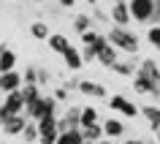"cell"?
<instances>
[{"label": "cell", "instance_id": "cell-22", "mask_svg": "<svg viewBox=\"0 0 160 144\" xmlns=\"http://www.w3.org/2000/svg\"><path fill=\"white\" fill-rule=\"evenodd\" d=\"M38 131H41V136L57 131V117H54V114H43V117L38 120Z\"/></svg>", "mask_w": 160, "mask_h": 144}, {"label": "cell", "instance_id": "cell-24", "mask_svg": "<svg viewBox=\"0 0 160 144\" xmlns=\"http://www.w3.org/2000/svg\"><path fill=\"white\" fill-rule=\"evenodd\" d=\"M22 139H25L27 144H33V141H38L41 139V131H38V122H27V128H25V133H22Z\"/></svg>", "mask_w": 160, "mask_h": 144}, {"label": "cell", "instance_id": "cell-42", "mask_svg": "<svg viewBox=\"0 0 160 144\" xmlns=\"http://www.w3.org/2000/svg\"><path fill=\"white\" fill-rule=\"evenodd\" d=\"M0 144H6V141H0Z\"/></svg>", "mask_w": 160, "mask_h": 144}, {"label": "cell", "instance_id": "cell-3", "mask_svg": "<svg viewBox=\"0 0 160 144\" xmlns=\"http://www.w3.org/2000/svg\"><path fill=\"white\" fill-rule=\"evenodd\" d=\"M133 90L141 93V95H155V98H160V85H155L141 68L136 71V76H133Z\"/></svg>", "mask_w": 160, "mask_h": 144}, {"label": "cell", "instance_id": "cell-27", "mask_svg": "<svg viewBox=\"0 0 160 144\" xmlns=\"http://www.w3.org/2000/svg\"><path fill=\"white\" fill-rule=\"evenodd\" d=\"M82 57H84V63H92V60H98V49L95 46H82Z\"/></svg>", "mask_w": 160, "mask_h": 144}, {"label": "cell", "instance_id": "cell-34", "mask_svg": "<svg viewBox=\"0 0 160 144\" xmlns=\"http://www.w3.org/2000/svg\"><path fill=\"white\" fill-rule=\"evenodd\" d=\"M57 3L62 6V8H73V3H76V0H57Z\"/></svg>", "mask_w": 160, "mask_h": 144}, {"label": "cell", "instance_id": "cell-4", "mask_svg": "<svg viewBox=\"0 0 160 144\" xmlns=\"http://www.w3.org/2000/svg\"><path fill=\"white\" fill-rule=\"evenodd\" d=\"M130 6V14H133L136 22H149L152 11H155V0H128Z\"/></svg>", "mask_w": 160, "mask_h": 144}, {"label": "cell", "instance_id": "cell-36", "mask_svg": "<svg viewBox=\"0 0 160 144\" xmlns=\"http://www.w3.org/2000/svg\"><path fill=\"white\" fill-rule=\"evenodd\" d=\"M98 144H114V139H103V141H98Z\"/></svg>", "mask_w": 160, "mask_h": 144}, {"label": "cell", "instance_id": "cell-35", "mask_svg": "<svg viewBox=\"0 0 160 144\" xmlns=\"http://www.w3.org/2000/svg\"><path fill=\"white\" fill-rule=\"evenodd\" d=\"M122 144H147V141H141V139H128V141H122Z\"/></svg>", "mask_w": 160, "mask_h": 144}, {"label": "cell", "instance_id": "cell-9", "mask_svg": "<svg viewBox=\"0 0 160 144\" xmlns=\"http://www.w3.org/2000/svg\"><path fill=\"white\" fill-rule=\"evenodd\" d=\"M138 65H141V63H136V57H130V60H122V57H119L117 63L111 65V71H114V74H119V76H136Z\"/></svg>", "mask_w": 160, "mask_h": 144}, {"label": "cell", "instance_id": "cell-17", "mask_svg": "<svg viewBox=\"0 0 160 144\" xmlns=\"http://www.w3.org/2000/svg\"><path fill=\"white\" fill-rule=\"evenodd\" d=\"M22 98H25L27 106L38 103V101L43 98V95H41V87H38V85H25V87H22Z\"/></svg>", "mask_w": 160, "mask_h": 144}, {"label": "cell", "instance_id": "cell-40", "mask_svg": "<svg viewBox=\"0 0 160 144\" xmlns=\"http://www.w3.org/2000/svg\"><path fill=\"white\" fill-rule=\"evenodd\" d=\"M84 144H95V141H84Z\"/></svg>", "mask_w": 160, "mask_h": 144}, {"label": "cell", "instance_id": "cell-13", "mask_svg": "<svg viewBox=\"0 0 160 144\" xmlns=\"http://www.w3.org/2000/svg\"><path fill=\"white\" fill-rule=\"evenodd\" d=\"M141 114L147 117V122H149V128H152V133H158L160 131V106H144L141 109Z\"/></svg>", "mask_w": 160, "mask_h": 144}, {"label": "cell", "instance_id": "cell-10", "mask_svg": "<svg viewBox=\"0 0 160 144\" xmlns=\"http://www.w3.org/2000/svg\"><path fill=\"white\" fill-rule=\"evenodd\" d=\"M103 133H106V139H119V136L125 133V122H119L117 117L103 120Z\"/></svg>", "mask_w": 160, "mask_h": 144}, {"label": "cell", "instance_id": "cell-38", "mask_svg": "<svg viewBox=\"0 0 160 144\" xmlns=\"http://www.w3.org/2000/svg\"><path fill=\"white\" fill-rule=\"evenodd\" d=\"M155 136H158V144H160V131H158V133H155Z\"/></svg>", "mask_w": 160, "mask_h": 144}, {"label": "cell", "instance_id": "cell-30", "mask_svg": "<svg viewBox=\"0 0 160 144\" xmlns=\"http://www.w3.org/2000/svg\"><path fill=\"white\" fill-rule=\"evenodd\" d=\"M49 79H52V74H49V71H46V68H38V87L49 85Z\"/></svg>", "mask_w": 160, "mask_h": 144}, {"label": "cell", "instance_id": "cell-25", "mask_svg": "<svg viewBox=\"0 0 160 144\" xmlns=\"http://www.w3.org/2000/svg\"><path fill=\"white\" fill-rule=\"evenodd\" d=\"M147 41H149L152 49L160 52V25H149V30H147Z\"/></svg>", "mask_w": 160, "mask_h": 144}, {"label": "cell", "instance_id": "cell-12", "mask_svg": "<svg viewBox=\"0 0 160 144\" xmlns=\"http://www.w3.org/2000/svg\"><path fill=\"white\" fill-rule=\"evenodd\" d=\"M49 49L57 52V54H65V52L71 49V38L62 35V33H52L49 35Z\"/></svg>", "mask_w": 160, "mask_h": 144}, {"label": "cell", "instance_id": "cell-7", "mask_svg": "<svg viewBox=\"0 0 160 144\" xmlns=\"http://www.w3.org/2000/svg\"><path fill=\"white\" fill-rule=\"evenodd\" d=\"M0 128L6 131V136H22V133H25V128H27V117H25V114H14V117H8Z\"/></svg>", "mask_w": 160, "mask_h": 144}, {"label": "cell", "instance_id": "cell-1", "mask_svg": "<svg viewBox=\"0 0 160 144\" xmlns=\"http://www.w3.org/2000/svg\"><path fill=\"white\" fill-rule=\"evenodd\" d=\"M106 35H109V41L114 44L119 52H128V54H136V52H138V38H136V35L130 33L128 27L111 25V30H109Z\"/></svg>", "mask_w": 160, "mask_h": 144}, {"label": "cell", "instance_id": "cell-14", "mask_svg": "<svg viewBox=\"0 0 160 144\" xmlns=\"http://www.w3.org/2000/svg\"><path fill=\"white\" fill-rule=\"evenodd\" d=\"M62 60H65V65L71 68V71H79V68L84 65V57H82V49H73V46H71V49H68L65 54H62Z\"/></svg>", "mask_w": 160, "mask_h": 144}, {"label": "cell", "instance_id": "cell-6", "mask_svg": "<svg viewBox=\"0 0 160 144\" xmlns=\"http://www.w3.org/2000/svg\"><path fill=\"white\" fill-rule=\"evenodd\" d=\"M22 87H25L22 74H17V71L0 74V90H3V93H14V90H22Z\"/></svg>", "mask_w": 160, "mask_h": 144}, {"label": "cell", "instance_id": "cell-8", "mask_svg": "<svg viewBox=\"0 0 160 144\" xmlns=\"http://www.w3.org/2000/svg\"><path fill=\"white\" fill-rule=\"evenodd\" d=\"M79 93L90 95V98H106V87L101 82H92V79H82L79 82Z\"/></svg>", "mask_w": 160, "mask_h": 144}, {"label": "cell", "instance_id": "cell-33", "mask_svg": "<svg viewBox=\"0 0 160 144\" xmlns=\"http://www.w3.org/2000/svg\"><path fill=\"white\" fill-rule=\"evenodd\" d=\"M54 98H57V101H68V90L65 87H57V90H54Z\"/></svg>", "mask_w": 160, "mask_h": 144}, {"label": "cell", "instance_id": "cell-16", "mask_svg": "<svg viewBox=\"0 0 160 144\" xmlns=\"http://www.w3.org/2000/svg\"><path fill=\"white\" fill-rule=\"evenodd\" d=\"M82 133H84L87 141H95V144L106 139V133H103V122H95V125H90V128H82Z\"/></svg>", "mask_w": 160, "mask_h": 144}, {"label": "cell", "instance_id": "cell-29", "mask_svg": "<svg viewBox=\"0 0 160 144\" xmlns=\"http://www.w3.org/2000/svg\"><path fill=\"white\" fill-rule=\"evenodd\" d=\"M57 139H60V133L52 131V133H43L41 139H38V144H57Z\"/></svg>", "mask_w": 160, "mask_h": 144}, {"label": "cell", "instance_id": "cell-23", "mask_svg": "<svg viewBox=\"0 0 160 144\" xmlns=\"http://www.w3.org/2000/svg\"><path fill=\"white\" fill-rule=\"evenodd\" d=\"M65 120H68V125H71V131L82 128V109H79V106H71V109L65 111Z\"/></svg>", "mask_w": 160, "mask_h": 144}, {"label": "cell", "instance_id": "cell-20", "mask_svg": "<svg viewBox=\"0 0 160 144\" xmlns=\"http://www.w3.org/2000/svg\"><path fill=\"white\" fill-rule=\"evenodd\" d=\"M95 122H101L98 120V109L95 106H82V128H90Z\"/></svg>", "mask_w": 160, "mask_h": 144}, {"label": "cell", "instance_id": "cell-31", "mask_svg": "<svg viewBox=\"0 0 160 144\" xmlns=\"http://www.w3.org/2000/svg\"><path fill=\"white\" fill-rule=\"evenodd\" d=\"M149 25H160V0H155V11H152Z\"/></svg>", "mask_w": 160, "mask_h": 144}, {"label": "cell", "instance_id": "cell-19", "mask_svg": "<svg viewBox=\"0 0 160 144\" xmlns=\"http://www.w3.org/2000/svg\"><path fill=\"white\" fill-rule=\"evenodd\" d=\"M30 35H33V38H38V41H49V25H46V22H33V25H30Z\"/></svg>", "mask_w": 160, "mask_h": 144}, {"label": "cell", "instance_id": "cell-28", "mask_svg": "<svg viewBox=\"0 0 160 144\" xmlns=\"http://www.w3.org/2000/svg\"><path fill=\"white\" fill-rule=\"evenodd\" d=\"M98 35H101V33H95V30H87V33H82V44H84V46H92V44L98 41Z\"/></svg>", "mask_w": 160, "mask_h": 144}, {"label": "cell", "instance_id": "cell-2", "mask_svg": "<svg viewBox=\"0 0 160 144\" xmlns=\"http://www.w3.org/2000/svg\"><path fill=\"white\" fill-rule=\"evenodd\" d=\"M106 103H109L111 111H119V114H125V117H138V114H141V109H138L133 101H128L125 95H111Z\"/></svg>", "mask_w": 160, "mask_h": 144}, {"label": "cell", "instance_id": "cell-18", "mask_svg": "<svg viewBox=\"0 0 160 144\" xmlns=\"http://www.w3.org/2000/svg\"><path fill=\"white\" fill-rule=\"evenodd\" d=\"M84 133H82V128H76V131H68V133H60L57 144H84Z\"/></svg>", "mask_w": 160, "mask_h": 144}, {"label": "cell", "instance_id": "cell-39", "mask_svg": "<svg viewBox=\"0 0 160 144\" xmlns=\"http://www.w3.org/2000/svg\"><path fill=\"white\" fill-rule=\"evenodd\" d=\"M0 103H3V90H0Z\"/></svg>", "mask_w": 160, "mask_h": 144}, {"label": "cell", "instance_id": "cell-41", "mask_svg": "<svg viewBox=\"0 0 160 144\" xmlns=\"http://www.w3.org/2000/svg\"><path fill=\"white\" fill-rule=\"evenodd\" d=\"M35 3H43V0H35Z\"/></svg>", "mask_w": 160, "mask_h": 144}, {"label": "cell", "instance_id": "cell-15", "mask_svg": "<svg viewBox=\"0 0 160 144\" xmlns=\"http://www.w3.org/2000/svg\"><path fill=\"white\" fill-rule=\"evenodd\" d=\"M144 71V74H147V76L152 79V82H155V85H160V65L158 63H155V60L152 57H147V60H141V65H138Z\"/></svg>", "mask_w": 160, "mask_h": 144}, {"label": "cell", "instance_id": "cell-21", "mask_svg": "<svg viewBox=\"0 0 160 144\" xmlns=\"http://www.w3.org/2000/svg\"><path fill=\"white\" fill-rule=\"evenodd\" d=\"M73 30L79 35L87 33V30H92V17H90V14H79V17L73 19Z\"/></svg>", "mask_w": 160, "mask_h": 144}, {"label": "cell", "instance_id": "cell-37", "mask_svg": "<svg viewBox=\"0 0 160 144\" xmlns=\"http://www.w3.org/2000/svg\"><path fill=\"white\" fill-rule=\"evenodd\" d=\"M87 3H90V6H95V3H98V0H87Z\"/></svg>", "mask_w": 160, "mask_h": 144}, {"label": "cell", "instance_id": "cell-5", "mask_svg": "<svg viewBox=\"0 0 160 144\" xmlns=\"http://www.w3.org/2000/svg\"><path fill=\"white\" fill-rule=\"evenodd\" d=\"M111 25H117V27H128L130 25V19H133V14H130V6H128L125 0H117L114 6H111Z\"/></svg>", "mask_w": 160, "mask_h": 144}, {"label": "cell", "instance_id": "cell-26", "mask_svg": "<svg viewBox=\"0 0 160 144\" xmlns=\"http://www.w3.org/2000/svg\"><path fill=\"white\" fill-rule=\"evenodd\" d=\"M22 79H25V85H38V68H35V65H27L25 74H22Z\"/></svg>", "mask_w": 160, "mask_h": 144}, {"label": "cell", "instance_id": "cell-11", "mask_svg": "<svg viewBox=\"0 0 160 144\" xmlns=\"http://www.w3.org/2000/svg\"><path fill=\"white\" fill-rule=\"evenodd\" d=\"M17 65V52L8 46H0V74H8Z\"/></svg>", "mask_w": 160, "mask_h": 144}, {"label": "cell", "instance_id": "cell-32", "mask_svg": "<svg viewBox=\"0 0 160 144\" xmlns=\"http://www.w3.org/2000/svg\"><path fill=\"white\" fill-rule=\"evenodd\" d=\"M95 19H98V22H111V14H106V11H101V8H95Z\"/></svg>", "mask_w": 160, "mask_h": 144}]
</instances>
